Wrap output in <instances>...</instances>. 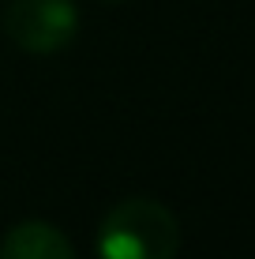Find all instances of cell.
<instances>
[{"label":"cell","instance_id":"cell-1","mask_svg":"<svg viewBox=\"0 0 255 259\" xmlns=\"http://www.w3.org/2000/svg\"><path fill=\"white\" fill-rule=\"evenodd\" d=\"M180 226L173 210L158 199H124L101 218L98 255L101 259H177Z\"/></svg>","mask_w":255,"mask_h":259},{"label":"cell","instance_id":"cell-2","mask_svg":"<svg viewBox=\"0 0 255 259\" xmlns=\"http://www.w3.org/2000/svg\"><path fill=\"white\" fill-rule=\"evenodd\" d=\"M8 41L23 53L49 57L72 46L79 34V8L72 0H8L0 15Z\"/></svg>","mask_w":255,"mask_h":259},{"label":"cell","instance_id":"cell-3","mask_svg":"<svg viewBox=\"0 0 255 259\" xmlns=\"http://www.w3.org/2000/svg\"><path fill=\"white\" fill-rule=\"evenodd\" d=\"M0 259H75L72 240L49 222H19L0 240Z\"/></svg>","mask_w":255,"mask_h":259},{"label":"cell","instance_id":"cell-4","mask_svg":"<svg viewBox=\"0 0 255 259\" xmlns=\"http://www.w3.org/2000/svg\"><path fill=\"white\" fill-rule=\"evenodd\" d=\"M105 4H120V0H105Z\"/></svg>","mask_w":255,"mask_h":259}]
</instances>
